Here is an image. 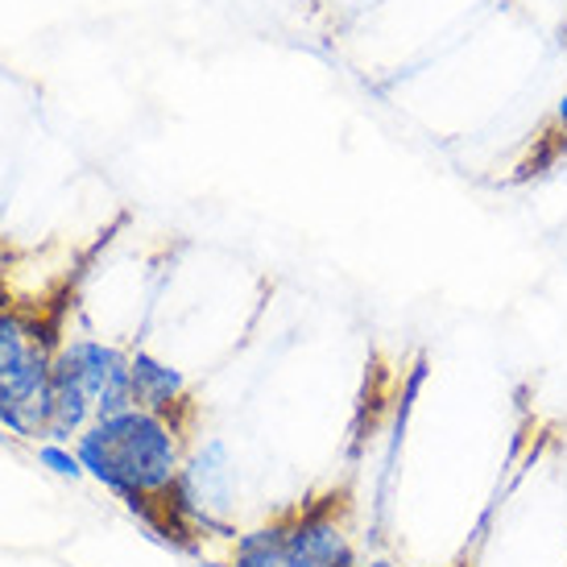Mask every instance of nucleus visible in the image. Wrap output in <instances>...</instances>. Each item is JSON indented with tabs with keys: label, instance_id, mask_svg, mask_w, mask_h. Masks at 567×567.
Masks as SVG:
<instances>
[{
	"label": "nucleus",
	"instance_id": "obj_1",
	"mask_svg": "<svg viewBox=\"0 0 567 567\" xmlns=\"http://www.w3.org/2000/svg\"><path fill=\"white\" fill-rule=\"evenodd\" d=\"M75 452L83 460V473L109 488L116 502H125L145 526H154L187 464L183 423L137 406L95 419L75 440Z\"/></svg>",
	"mask_w": 567,
	"mask_h": 567
},
{
	"label": "nucleus",
	"instance_id": "obj_2",
	"mask_svg": "<svg viewBox=\"0 0 567 567\" xmlns=\"http://www.w3.org/2000/svg\"><path fill=\"white\" fill-rule=\"evenodd\" d=\"M54 328L0 307V426L9 440H47Z\"/></svg>",
	"mask_w": 567,
	"mask_h": 567
},
{
	"label": "nucleus",
	"instance_id": "obj_3",
	"mask_svg": "<svg viewBox=\"0 0 567 567\" xmlns=\"http://www.w3.org/2000/svg\"><path fill=\"white\" fill-rule=\"evenodd\" d=\"M54 378L71 381L87 402L95 419H109L133 406V352L104 340H63L54 352Z\"/></svg>",
	"mask_w": 567,
	"mask_h": 567
},
{
	"label": "nucleus",
	"instance_id": "obj_4",
	"mask_svg": "<svg viewBox=\"0 0 567 567\" xmlns=\"http://www.w3.org/2000/svg\"><path fill=\"white\" fill-rule=\"evenodd\" d=\"M286 567H361L336 505H307L282 518Z\"/></svg>",
	"mask_w": 567,
	"mask_h": 567
},
{
	"label": "nucleus",
	"instance_id": "obj_5",
	"mask_svg": "<svg viewBox=\"0 0 567 567\" xmlns=\"http://www.w3.org/2000/svg\"><path fill=\"white\" fill-rule=\"evenodd\" d=\"M133 406L162 414V419H174V423H187L190 414L187 378L174 364L162 361V357L137 348L133 352Z\"/></svg>",
	"mask_w": 567,
	"mask_h": 567
},
{
	"label": "nucleus",
	"instance_id": "obj_6",
	"mask_svg": "<svg viewBox=\"0 0 567 567\" xmlns=\"http://www.w3.org/2000/svg\"><path fill=\"white\" fill-rule=\"evenodd\" d=\"M228 567H286L282 551V518L252 526L245 535H233V559Z\"/></svg>",
	"mask_w": 567,
	"mask_h": 567
},
{
	"label": "nucleus",
	"instance_id": "obj_7",
	"mask_svg": "<svg viewBox=\"0 0 567 567\" xmlns=\"http://www.w3.org/2000/svg\"><path fill=\"white\" fill-rule=\"evenodd\" d=\"M567 154V95L559 100V109H555V116L543 125V133L535 137V145H530V158L518 166V178H530V174H547L555 166V162Z\"/></svg>",
	"mask_w": 567,
	"mask_h": 567
},
{
	"label": "nucleus",
	"instance_id": "obj_8",
	"mask_svg": "<svg viewBox=\"0 0 567 567\" xmlns=\"http://www.w3.org/2000/svg\"><path fill=\"white\" fill-rule=\"evenodd\" d=\"M38 464L47 473L63 476V481H83V460L71 443H54V440H38Z\"/></svg>",
	"mask_w": 567,
	"mask_h": 567
},
{
	"label": "nucleus",
	"instance_id": "obj_9",
	"mask_svg": "<svg viewBox=\"0 0 567 567\" xmlns=\"http://www.w3.org/2000/svg\"><path fill=\"white\" fill-rule=\"evenodd\" d=\"M361 567H402L398 559H385V555H378V559H364Z\"/></svg>",
	"mask_w": 567,
	"mask_h": 567
}]
</instances>
